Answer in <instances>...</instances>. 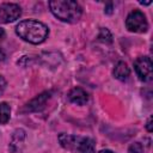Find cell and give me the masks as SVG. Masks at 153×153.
I'll return each instance as SVG.
<instances>
[{
	"instance_id": "cell-1",
	"label": "cell",
	"mask_w": 153,
	"mask_h": 153,
	"mask_svg": "<svg viewBox=\"0 0 153 153\" xmlns=\"http://www.w3.org/2000/svg\"><path fill=\"white\" fill-rule=\"evenodd\" d=\"M16 32L25 42L32 44H39L44 42L45 38L48 37L49 29L45 24L38 20L26 19L19 22V24L16 26Z\"/></svg>"
},
{
	"instance_id": "cell-2",
	"label": "cell",
	"mask_w": 153,
	"mask_h": 153,
	"mask_svg": "<svg viewBox=\"0 0 153 153\" xmlns=\"http://www.w3.org/2000/svg\"><path fill=\"white\" fill-rule=\"evenodd\" d=\"M51 13L60 20L66 23H75L82 14L81 6L73 0H54L49 2Z\"/></svg>"
},
{
	"instance_id": "cell-3",
	"label": "cell",
	"mask_w": 153,
	"mask_h": 153,
	"mask_svg": "<svg viewBox=\"0 0 153 153\" xmlns=\"http://www.w3.org/2000/svg\"><path fill=\"white\" fill-rule=\"evenodd\" d=\"M126 26L129 31L131 32H146L148 29V23L146 19V16L139 11V10H134L133 12H130L126 19Z\"/></svg>"
},
{
	"instance_id": "cell-4",
	"label": "cell",
	"mask_w": 153,
	"mask_h": 153,
	"mask_svg": "<svg viewBox=\"0 0 153 153\" xmlns=\"http://www.w3.org/2000/svg\"><path fill=\"white\" fill-rule=\"evenodd\" d=\"M22 14V8L17 4H2L0 5V24H7L17 20Z\"/></svg>"
},
{
	"instance_id": "cell-5",
	"label": "cell",
	"mask_w": 153,
	"mask_h": 153,
	"mask_svg": "<svg viewBox=\"0 0 153 153\" xmlns=\"http://www.w3.org/2000/svg\"><path fill=\"white\" fill-rule=\"evenodd\" d=\"M135 72L140 80L149 81L152 79V61L148 56H140L134 62Z\"/></svg>"
},
{
	"instance_id": "cell-6",
	"label": "cell",
	"mask_w": 153,
	"mask_h": 153,
	"mask_svg": "<svg viewBox=\"0 0 153 153\" xmlns=\"http://www.w3.org/2000/svg\"><path fill=\"white\" fill-rule=\"evenodd\" d=\"M50 98V93L49 92H44L39 96H37L36 98H33L31 102H29L25 108L23 109V111H38L42 110L45 106L47 100Z\"/></svg>"
},
{
	"instance_id": "cell-7",
	"label": "cell",
	"mask_w": 153,
	"mask_h": 153,
	"mask_svg": "<svg viewBox=\"0 0 153 153\" xmlns=\"http://www.w3.org/2000/svg\"><path fill=\"white\" fill-rule=\"evenodd\" d=\"M96 143L91 137H81L76 136V143H75V149L79 153H93L94 152Z\"/></svg>"
},
{
	"instance_id": "cell-8",
	"label": "cell",
	"mask_w": 153,
	"mask_h": 153,
	"mask_svg": "<svg viewBox=\"0 0 153 153\" xmlns=\"http://www.w3.org/2000/svg\"><path fill=\"white\" fill-rule=\"evenodd\" d=\"M68 99L76 105H85L88 100V94L80 87H74L68 93Z\"/></svg>"
},
{
	"instance_id": "cell-9",
	"label": "cell",
	"mask_w": 153,
	"mask_h": 153,
	"mask_svg": "<svg viewBox=\"0 0 153 153\" xmlns=\"http://www.w3.org/2000/svg\"><path fill=\"white\" fill-rule=\"evenodd\" d=\"M129 73H130V71H129V67L127 66L126 62L120 61V62L116 63V66L114 68V76L116 79L123 81V80H126L129 76Z\"/></svg>"
},
{
	"instance_id": "cell-10",
	"label": "cell",
	"mask_w": 153,
	"mask_h": 153,
	"mask_svg": "<svg viewBox=\"0 0 153 153\" xmlns=\"http://www.w3.org/2000/svg\"><path fill=\"white\" fill-rule=\"evenodd\" d=\"M10 115H11L10 105L7 103H5V102L0 103V124H4L6 122H8Z\"/></svg>"
},
{
	"instance_id": "cell-11",
	"label": "cell",
	"mask_w": 153,
	"mask_h": 153,
	"mask_svg": "<svg viewBox=\"0 0 153 153\" xmlns=\"http://www.w3.org/2000/svg\"><path fill=\"white\" fill-rule=\"evenodd\" d=\"M98 38H99V41H102L104 43H111L112 42V36H111L110 31L108 29H104V27L100 29L99 35H98Z\"/></svg>"
},
{
	"instance_id": "cell-12",
	"label": "cell",
	"mask_w": 153,
	"mask_h": 153,
	"mask_svg": "<svg viewBox=\"0 0 153 153\" xmlns=\"http://www.w3.org/2000/svg\"><path fill=\"white\" fill-rule=\"evenodd\" d=\"M143 146L140 142H134L130 147H129V152L130 153H143Z\"/></svg>"
},
{
	"instance_id": "cell-13",
	"label": "cell",
	"mask_w": 153,
	"mask_h": 153,
	"mask_svg": "<svg viewBox=\"0 0 153 153\" xmlns=\"http://www.w3.org/2000/svg\"><path fill=\"white\" fill-rule=\"evenodd\" d=\"M5 88H6V80L4 79V76L0 75V96L2 94V92L5 91Z\"/></svg>"
},
{
	"instance_id": "cell-14",
	"label": "cell",
	"mask_w": 153,
	"mask_h": 153,
	"mask_svg": "<svg viewBox=\"0 0 153 153\" xmlns=\"http://www.w3.org/2000/svg\"><path fill=\"white\" fill-rule=\"evenodd\" d=\"M104 11H105L106 14H111V13H112V4L109 2V4L105 6V10H104Z\"/></svg>"
},
{
	"instance_id": "cell-15",
	"label": "cell",
	"mask_w": 153,
	"mask_h": 153,
	"mask_svg": "<svg viewBox=\"0 0 153 153\" xmlns=\"http://www.w3.org/2000/svg\"><path fill=\"white\" fill-rule=\"evenodd\" d=\"M146 128H147V130H148V131H152V117H149V118H148Z\"/></svg>"
},
{
	"instance_id": "cell-16",
	"label": "cell",
	"mask_w": 153,
	"mask_h": 153,
	"mask_svg": "<svg viewBox=\"0 0 153 153\" xmlns=\"http://www.w3.org/2000/svg\"><path fill=\"white\" fill-rule=\"evenodd\" d=\"M5 57H6V56H5V53L0 49V62H2V61L5 60Z\"/></svg>"
},
{
	"instance_id": "cell-17",
	"label": "cell",
	"mask_w": 153,
	"mask_h": 153,
	"mask_svg": "<svg viewBox=\"0 0 153 153\" xmlns=\"http://www.w3.org/2000/svg\"><path fill=\"white\" fill-rule=\"evenodd\" d=\"M4 37H5V31H4V29L0 27V42L4 39Z\"/></svg>"
},
{
	"instance_id": "cell-18",
	"label": "cell",
	"mask_w": 153,
	"mask_h": 153,
	"mask_svg": "<svg viewBox=\"0 0 153 153\" xmlns=\"http://www.w3.org/2000/svg\"><path fill=\"white\" fill-rule=\"evenodd\" d=\"M98 153H114V152L110 151V149H103V151H100V152H98Z\"/></svg>"
}]
</instances>
